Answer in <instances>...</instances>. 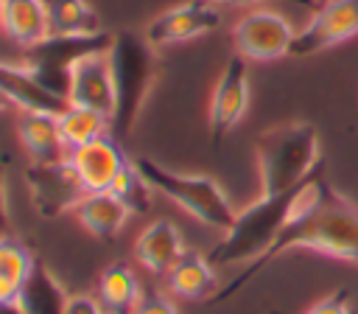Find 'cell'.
<instances>
[{
	"label": "cell",
	"mask_w": 358,
	"mask_h": 314,
	"mask_svg": "<svg viewBox=\"0 0 358 314\" xmlns=\"http://www.w3.org/2000/svg\"><path fill=\"white\" fill-rule=\"evenodd\" d=\"M291 250H313L358 266V205L327 182L322 165L296 188L294 213L285 230L280 233V238L257 261L243 266L224 289H218L213 303L229 300L252 278H257L271 261H277Z\"/></svg>",
	"instance_id": "obj_1"
},
{
	"label": "cell",
	"mask_w": 358,
	"mask_h": 314,
	"mask_svg": "<svg viewBox=\"0 0 358 314\" xmlns=\"http://www.w3.org/2000/svg\"><path fill=\"white\" fill-rule=\"evenodd\" d=\"M255 154L260 174V196L288 193L322 165L319 132L308 121L271 126L257 137Z\"/></svg>",
	"instance_id": "obj_2"
},
{
	"label": "cell",
	"mask_w": 358,
	"mask_h": 314,
	"mask_svg": "<svg viewBox=\"0 0 358 314\" xmlns=\"http://www.w3.org/2000/svg\"><path fill=\"white\" fill-rule=\"evenodd\" d=\"M109 67L115 84V112L109 118L112 137L123 143L131 135L157 78V48L134 31H117L109 45Z\"/></svg>",
	"instance_id": "obj_3"
},
{
	"label": "cell",
	"mask_w": 358,
	"mask_h": 314,
	"mask_svg": "<svg viewBox=\"0 0 358 314\" xmlns=\"http://www.w3.org/2000/svg\"><path fill=\"white\" fill-rule=\"evenodd\" d=\"M294 199L296 188L280 196H260L246 205L229 230H224V238L207 252V258L215 266H249L257 261L285 230L294 213Z\"/></svg>",
	"instance_id": "obj_4"
},
{
	"label": "cell",
	"mask_w": 358,
	"mask_h": 314,
	"mask_svg": "<svg viewBox=\"0 0 358 314\" xmlns=\"http://www.w3.org/2000/svg\"><path fill=\"white\" fill-rule=\"evenodd\" d=\"M134 165L143 171V177L148 179V185L157 193H162L165 199L179 205L185 213H190L201 224L215 227V230H229V224L235 221L238 213H235L229 196L224 193V188L213 177L179 174V171H171V168L154 163L151 157H137Z\"/></svg>",
	"instance_id": "obj_5"
},
{
	"label": "cell",
	"mask_w": 358,
	"mask_h": 314,
	"mask_svg": "<svg viewBox=\"0 0 358 314\" xmlns=\"http://www.w3.org/2000/svg\"><path fill=\"white\" fill-rule=\"evenodd\" d=\"M115 34L106 31H95V34H48L45 39L28 45L22 50V62L25 67L34 73V78L62 95L67 101V84H70V73L73 67L92 53H103L109 50Z\"/></svg>",
	"instance_id": "obj_6"
},
{
	"label": "cell",
	"mask_w": 358,
	"mask_h": 314,
	"mask_svg": "<svg viewBox=\"0 0 358 314\" xmlns=\"http://www.w3.org/2000/svg\"><path fill=\"white\" fill-rule=\"evenodd\" d=\"M25 182L31 193V205L42 219H59L90 193L70 160H48V163H31L25 168Z\"/></svg>",
	"instance_id": "obj_7"
},
{
	"label": "cell",
	"mask_w": 358,
	"mask_h": 314,
	"mask_svg": "<svg viewBox=\"0 0 358 314\" xmlns=\"http://www.w3.org/2000/svg\"><path fill=\"white\" fill-rule=\"evenodd\" d=\"M294 36V25L271 8H252L232 28L235 50L252 62H274L288 56Z\"/></svg>",
	"instance_id": "obj_8"
},
{
	"label": "cell",
	"mask_w": 358,
	"mask_h": 314,
	"mask_svg": "<svg viewBox=\"0 0 358 314\" xmlns=\"http://www.w3.org/2000/svg\"><path fill=\"white\" fill-rule=\"evenodd\" d=\"M358 34V0H324L302 31H296L288 56H313Z\"/></svg>",
	"instance_id": "obj_9"
},
{
	"label": "cell",
	"mask_w": 358,
	"mask_h": 314,
	"mask_svg": "<svg viewBox=\"0 0 358 314\" xmlns=\"http://www.w3.org/2000/svg\"><path fill=\"white\" fill-rule=\"evenodd\" d=\"M249 109V70L246 59L241 53H232L215 81L213 98H210V137L213 146H221V140L241 123V118Z\"/></svg>",
	"instance_id": "obj_10"
},
{
	"label": "cell",
	"mask_w": 358,
	"mask_h": 314,
	"mask_svg": "<svg viewBox=\"0 0 358 314\" xmlns=\"http://www.w3.org/2000/svg\"><path fill=\"white\" fill-rule=\"evenodd\" d=\"M221 25V11L207 0H187L182 6H173L162 14H157L148 28L145 39L154 48H168L179 42H190L196 36H204Z\"/></svg>",
	"instance_id": "obj_11"
},
{
	"label": "cell",
	"mask_w": 358,
	"mask_h": 314,
	"mask_svg": "<svg viewBox=\"0 0 358 314\" xmlns=\"http://www.w3.org/2000/svg\"><path fill=\"white\" fill-rule=\"evenodd\" d=\"M67 104L95 109V112L112 118V112H115V84H112L109 50L84 56L73 67L70 84H67Z\"/></svg>",
	"instance_id": "obj_12"
},
{
	"label": "cell",
	"mask_w": 358,
	"mask_h": 314,
	"mask_svg": "<svg viewBox=\"0 0 358 314\" xmlns=\"http://www.w3.org/2000/svg\"><path fill=\"white\" fill-rule=\"evenodd\" d=\"M70 160H73L87 191H109L115 177L131 163V160H126L120 140L112 135H103L98 140H90V143L73 149Z\"/></svg>",
	"instance_id": "obj_13"
},
{
	"label": "cell",
	"mask_w": 358,
	"mask_h": 314,
	"mask_svg": "<svg viewBox=\"0 0 358 314\" xmlns=\"http://www.w3.org/2000/svg\"><path fill=\"white\" fill-rule=\"evenodd\" d=\"M182 252L185 244L179 227L171 219H154L143 227V233L134 241V258L151 275H168V269L182 258Z\"/></svg>",
	"instance_id": "obj_14"
},
{
	"label": "cell",
	"mask_w": 358,
	"mask_h": 314,
	"mask_svg": "<svg viewBox=\"0 0 358 314\" xmlns=\"http://www.w3.org/2000/svg\"><path fill=\"white\" fill-rule=\"evenodd\" d=\"M0 93L6 98H11V104L20 112H50V115H62L67 109V101L50 90H45L34 73L25 64H8L0 62Z\"/></svg>",
	"instance_id": "obj_15"
},
{
	"label": "cell",
	"mask_w": 358,
	"mask_h": 314,
	"mask_svg": "<svg viewBox=\"0 0 358 314\" xmlns=\"http://www.w3.org/2000/svg\"><path fill=\"white\" fill-rule=\"evenodd\" d=\"M215 264L193 250H185L182 258L168 269V289L185 300H213L218 294Z\"/></svg>",
	"instance_id": "obj_16"
},
{
	"label": "cell",
	"mask_w": 358,
	"mask_h": 314,
	"mask_svg": "<svg viewBox=\"0 0 358 314\" xmlns=\"http://www.w3.org/2000/svg\"><path fill=\"white\" fill-rule=\"evenodd\" d=\"M17 135H20V143L25 146V151L36 163L64 160L70 154V149L64 146V137H62L59 115H50V112H20Z\"/></svg>",
	"instance_id": "obj_17"
},
{
	"label": "cell",
	"mask_w": 358,
	"mask_h": 314,
	"mask_svg": "<svg viewBox=\"0 0 358 314\" xmlns=\"http://www.w3.org/2000/svg\"><path fill=\"white\" fill-rule=\"evenodd\" d=\"M76 219L78 224L92 233L101 241H112L117 238V233L123 230V224L129 221L131 210L112 193V191H90L78 205H76Z\"/></svg>",
	"instance_id": "obj_18"
},
{
	"label": "cell",
	"mask_w": 358,
	"mask_h": 314,
	"mask_svg": "<svg viewBox=\"0 0 358 314\" xmlns=\"http://www.w3.org/2000/svg\"><path fill=\"white\" fill-rule=\"evenodd\" d=\"M0 28L20 48L45 39L50 34L45 0H0Z\"/></svg>",
	"instance_id": "obj_19"
},
{
	"label": "cell",
	"mask_w": 358,
	"mask_h": 314,
	"mask_svg": "<svg viewBox=\"0 0 358 314\" xmlns=\"http://www.w3.org/2000/svg\"><path fill=\"white\" fill-rule=\"evenodd\" d=\"M143 294L145 292L129 264H112L98 278V300L106 314H134Z\"/></svg>",
	"instance_id": "obj_20"
},
{
	"label": "cell",
	"mask_w": 358,
	"mask_h": 314,
	"mask_svg": "<svg viewBox=\"0 0 358 314\" xmlns=\"http://www.w3.org/2000/svg\"><path fill=\"white\" fill-rule=\"evenodd\" d=\"M20 303H22L25 314H64L67 294H64L59 278L48 266L36 264V269L31 272V278L22 286Z\"/></svg>",
	"instance_id": "obj_21"
},
{
	"label": "cell",
	"mask_w": 358,
	"mask_h": 314,
	"mask_svg": "<svg viewBox=\"0 0 358 314\" xmlns=\"http://www.w3.org/2000/svg\"><path fill=\"white\" fill-rule=\"evenodd\" d=\"M50 34H95L103 31L87 0H45Z\"/></svg>",
	"instance_id": "obj_22"
},
{
	"label": "cell",
	"mask_w": 358,
	"mask_h": 314,
	"mask_svg": "<svg viewBox=\"0 0 358 314\" xmlns=\"http://www.w3.org/2000/svg\"><path fill=\"white\" fill-rule=\"evenodd\" d=\"M59 126H62V137L64 146L73 151L90 140H98L103 135H112V121L95 109H84V107H70L59 115Z\"/></svg>",
	"instance_id": "obj_23"
},
{
	"label": "cell",
	"mask_w": 358,
	"mask_h": 314,
	"mask_svg": "<svg viewBox=\"0 0 358 314\" xmlns=\"http://www.w3.org/2000/svg\"><path fill=\"white\" fill-rule=\"evenodd\" d=\"M109 191L131 210V216H145V213L151 210L154 188L148 185V179L143 177V171H140L134 163H129V165L115 177V182H112Z\"/></svg>",
	"instance_id": "obj_24"
},
{
	"label": "cell",
	"mask_w": 358,
	"mask_h": 314,
	"mask_svg": "<svg viewBox=\"0 0 358 314\" xmlns=\"http://www.w3.org/2000/svg\"><path fill=\"white\" fill-rule=\"evenodd\" d=\"M34 269H36V261L22 241H17L14 235L0 238V275L3 278L14 280L17 286H25Z\"/></svg>",
	"instance_id": "obj_25"
},
{
	"label": "cell",
	"mask_w": 358,
	"mask_h": 314,
	"mask_svg": "<svg viewBox=\"0 0 358 314\" xmlns=\"http://www.w3.org/2000/svg\"><path fill=\"white\" fill-rule=\"evenodd\" d=\"M305 314H352V300L347 289H338L327 297H322L319 303H313Z\"/></svg>",
	"instance_id": "obj_26"
},
{
	"label": "cell",
	"mask_w": 358,
	"mask_h": 314,
	"mask_svg": "<svg viewBox=\"0 0 358 314\" xmlns=\"http://www.w3.org/2000/svg\"><path fill=\"white\" fill-rule=\"evenodd\" d=\"M134 314H179V311H176V306H173V300H171L168 294L145 292Z\"/></svg>",
	"instance_id": "obj_27"
},
{
	"label": "cell",
	"mask_w": 358,
	"mask_h": 314,
	"mask_svg": "<svg viewBox=\"0 0 358 314\" xmlns=\"http://www.w3.org/2000/svg\"><path fill=\"white\" fill-rule=\"evenodd\" d=\"M64 314H106L101 300L81 292V294H67V303H64Z\"/></svg>",
	"instance_id": "obj_28"
},
{
	"label": "cell",
	"mask_w": 358,
	"mask_h": 314,
	"mask_svg": "<svg viewBox=\"0 0 358 314\" xmlns=\"http://www.w3.org/2000/svg\"><path fill=\"white\" fill-rule=\"evenodd\" d=\"M11 235V213H8V193H6V160L0 157V238Z\"/></svg>",
	"instance_id": "obj_29"
},
{
	"label": "cell",
	"mask_w": 358,
	"mask_h": 314,
	"mask_svg": "<svg viewBox=\"0 0 358 314\" xmlns=\"http://www.w3.org/2000/svg\"><path fill=\"white\" fill-rule=\"evenodd\" d=\"M20 294H22V286H17L14 280L0 275V303H17Z\"/></svg>",
	"instance_id": "obj_30"
},
{
	"label": "cell",
	"mask_w": 358,
	"mask_h": 314,
	"mask_svg": "<svg viewBox=\"0 0 358 314\" xmlns=\"http://www.w3.org/2000/svg\"><path fill=\"white\" fill-rule=\"evenodd\" d=\"M229 6H249V3H299V6H313V0H218Z\"/></svg>",
	"instance_id": "obj_31"
},
{
	"label": "cell",
	"mask_w": 358,
	"mask_h": 314,
	"mask_svg": "<svg viewBox=\"0 0 358 314\" xmlns=\"http://www.w3.org/2000/svg\"><path fill=\"white\" fill-rule=\"evenodd\" d=\"M0 314H25L22 311V303H0Z\"/></svg>",
	"instance_id": "obj_32"
},
{
	"label": "cell",
	"mask_w": 358,
	"mask_h": 314,
	"mask_svg": "<svg viewBox=\"0 0 358 314\" xmlns=\"http://www.w3.org/2000/svg\"><path fill=\"white\" fill-rule=\"evenodd\" d=\"M11 109H17V107L11 104V98H6V95L0 93V112H11Z\"/></svg>",
	"instance_id": "obj_33"
}]
</instances>
